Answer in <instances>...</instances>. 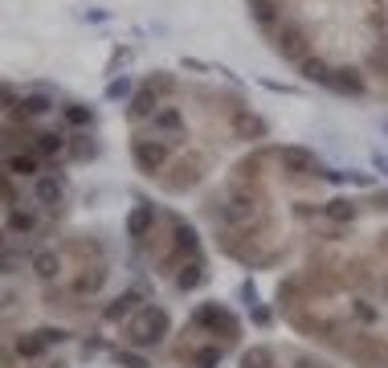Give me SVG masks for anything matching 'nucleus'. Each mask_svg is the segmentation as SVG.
Segmentation results:
<instances>
[{
    "label": "nucleus",
    "mask_w": 388,
    "mask_h": 368,
    "mask_svg": "<svg viewBox=\"0 0 388 368\" xmlns=\"http://www.w3.org/2000/svg\"><path fill=\"white\" fill-rule=\"evenodd\" d=\"M131 160L160 180L168 193H184L205 180L217 148L262 139V119L245 111L242 99L225 90L180 78H147L127 107Z\"/></svg>",
    "instance_id": "1"
},
{
    "label": "nucleus",
    "mask_w": 388,
    "mask_h": 368,
    "mask_svg": "<svg viewBox=\"0 0 388 368\" xmlns=\"http://www.w3.org/2000/svg\"><path fill=\"white\" fill-rule=\"evenodd\" d=\"M258 29L311 82L343 94H388L384 0H249Z\"/></svg>",
    "instance_id": "2"
},
{
    "label": "nucleus",
    "mask_w": 388,
    "mask_h": 368,
    "mask_svg": "<svg viewBox=\"0 0 388 368\" xmlns=\"http://www.w3.org/2000/svg\"><path fill=\"white\" fill-rule=\"evenodd\" d=\"M62 102H45V99H33L25 90H13V86L0 82V156L9 151H37V156H62L65 144V123L62 127H45L49 115H58ZM78 123H90V119H78ZM95 151L90 135H82V144H74V160H86Z\"/></svg>",
    "instance_id": "3"
},
{
    "label": "nucleus",
    "mask_w": 388,
    "mask_h": 368,
    "mask_svg": "<svg viewBox=\"0 0 388 368\" xmlns=\"http://www.w3.org/2000/svg\"><path fill=\"white\" fill-rule=\"evenodd\" d=\"M123 332H127L131 348H156L163 335H168V311L156 307V303H144V307L123 323Z\"/></svg>",
    "instance_id": "4"
}]
</instances>
